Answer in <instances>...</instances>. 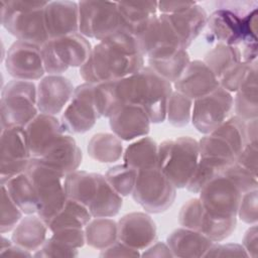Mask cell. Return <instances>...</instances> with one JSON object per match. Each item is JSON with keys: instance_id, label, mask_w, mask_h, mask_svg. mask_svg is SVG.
<instances>
[{"instance_id": "cell-22", "label": "cell", "mask_w": 258, "mask_h": 258, "mask_svg": "<svg viewBox=\"0 0 258 258\" xmlns=\"http://www.w3.org/2000/svg\"><path fill=\"white\" fill-rule=\"evenodd\" d=\"M24 129L31 156L37 158L59 135L66 132L56 116L43 113H38Z\"/></svg>"}, {"instance_id": "cell-48", "label": "cell", "mask_w": 258, "mask_h": 258, "mask_svg": "<svg viewBox=\"0 0 258 258\" xmlns=\"http://www.w3.org/2000/svg\"><path fill=\"white\" fill-rule=\"evenodd\" d=\"M223 174L231 178L243 194L256 189L258 186V175L251 173L235 162L229 164L223 171Z\"/></svg>"}, {"instance_id": "cell-16", "label": "cell", "mask_w": 258, "mask_h": 258, "mask_svg": "<svg viewBox=\"0 0 258 258\" xmlns=\"http://www.w3.org/2000/svg\"><path fill=\"white\" fill-rule=\"evenodd\" d=\"M247 13V12H246ZM242 14L228 7H221L208 16L206 38L212 44L239 46L243 42Z\"/></svg>"}, {"instance_id": "cell-33", "label": "cell", "mask_w": 258, "mask_h": 258, "mask_svg": "<svg viewBox=\"0 0 258 258\" xmlns=\"http://www.w3.org/2000/svg\"><path fill=\"white\" fill-rule=\"evenodd\" d=\"M98 186V173L75 170L66 175L64 190L68 199L77 201L87 208L91 204Z\"/></svg>"}, {"instance_id": "cell-21", "label": "cell", "mask_w": 258, "mask_h": 258, "mask_svg": "<svg viewBox=\"0 0 258 258\" xmlns=\"http://www.w3.org/2000/svg\"><path fill=\"white\" fill-rule=\"evenodd\" d=\"M44 22L49 38L79 32V2L68 0L47 1Z\"/></svg>"}, {"instance_id": "cell-42", "label": "cell", "mask_w": 258, "mask_h": 258, "mask_svg": "<svg viewBox=\"0 0 258 258\" xmlns=\"http://www.w3.org/2000/svg\"><path fill=\"white\" fill-rule=\"evenodd\" d=\"M194 100L173 90L166 107V119L174 127H184L191 121Z\"/></svg>"}, {"instance_id": "cell-24", "label": "cell", "mask_w": 258, "mask_h": 258, "mask_svg": "<svg viewBox=\"0 0 258 258\" xmlns=\"http://www.w3.org/2000/svg\"><path fill=\"white\" fill-rule=\"evenodd\" d=\"M214 243L203 233L184 227L173 230L166 239L173 257L179 258L205 257Z\"/></svg>"}, {"instance_id": "cell-36", "label": "cell", "mask_w": 258, "mask_h": 258, "mask_svg": "<svg viewBox=\"0 0 258 258\" xmlns=\"http://www.w3.org/2000/svg\"><path fill=\"white\" fill-rule=\"evenodd\" d=\"M86 244L104 250L118 241V223L112 218H92L85 227Z\"/></svg>"}, {"instance_id": "cell-40", "label": "cell", "mask_w": 258, "mask_h": 258, "mask_svg": "<svg viewBox=\"0 0 258 258\" xmlns=\"http://www.w3.org/2000/svg\"><path fill=\"white\" fill-rule=\"evenodd\" d=\"M246 123L247 121H244L235 115L226 119L211 133L224 139L237 156L248 143Z\"/></svg>"}, {"instance_id": "cell-11", "label": "cell", "mask_w": 258, "mask_h": 258, "mask_svg": "<svg viewBox=\"0 0 258 258\" xmlns=\"http://www.w3.org/2000/svg\"><path fill=\"white\" fill-rule=\"evenodd\" d=\"M233 105V94L220 86L194 100L190 122L199 132L209 134L229 118Z\"/></svg>"}, {"instance_id": "cell-46", "label": "cell", "mask_w": 258, "mask_h": 258, "mask_svg": "<svg viewBox=\"0 0 258 258\" xmlns=\"http://www.w3.org/2000/svg\"><path fill=\"white\" fill-rule=\"evenodd\" d=\"M204 215V207L199 198L188 200L178 213V223L181 227L199 231Z\"/></svg>"}, {"instance_id": "cell-39", "label": "cell", "mask_w": 258, "mask_h": 258, "mask_svg": "<svg viewBox=\"0 0 258 258\" xmlns=\"http://www.w3.org/2000/svg\"><path fill=\"white\" fill-rule=\"evenodd\" d=\"M237 217H220L209 214L204 209V215L199 232L213 242H222L229 238L236 230Z\"/></svg>"}, {"instance_id": "cell-35", "label": "cell", "mask_w": 258, "mask_h": 258, "mask_svg": "<svg viewBox=\"0 0 258 258\" xmlns=\"http://www.w3.org/2000/svg\"><path fill=\"white\" fill-rule=\"evenodd\" d=\"M89 209L74 200L68 199L63 207L47 222L49 233L62 228H85L92 220Z\"/></svg>"}, {"instance_id": "cell-8", "label": "cell", "mask_w": 258, "mask_h": 258, "mask_svg": "<svg viewBox=\"0 0 258 258\" xmlns=\"http://www.w3.org/2000/svg\"><path fill=\"white\" fill-rule=\"evenodd\" d=\"M176 189L171 180L155 166L137 171L131 196L146 213L160 214L173 205Z\"/></svg>"}, {"instance_id": "cell-14", "label": "cell", "mask_w": 258, "mask_h": 258, "mask_svg": "<svg viewBox=\"0 0 258 258\" xmlns=\"http://www.w3.org/2000/svg\"><path fill=\"white\" fill-rule=\"evenodd\" d=\"M242 195L243 192L236 183L222 173L199 191V199L209 214L220 217H237Z\"/></svg>"}, {"instance_id": "cell-3", "label": "cell", "mask_w": 258, "mask_h": 258, "mask_svg": "<svg viewBox=\"0 0 258 258\" xmlns=\"http://www.w3.org/2000/svg\"><path fill=\"white\" fill-rule=\"evenodd\" d=\"M46 4L47 1L1 0V24L16 40L41 46L49 39L44 22Z\"/></svg>"}, {"instance_id": "cell-19", "label": "cell", "mask_w": 258, "mask_h": 258, "mask_svg": "<svg viewBox=\"0 0 258 258\" xmlns=\"http://www.w3.org/2000/svg\"><path fill=\"white\" fill-rule=\"evenodd\" d=\"M109 125L122 141H133L148 135L151 120L140 105L126 104L109 117Z\"/></svg>"}, {"instance_id": "cell-54", "label": "cell", "mask_w": 258, "mask_h": 258, "mask_svg": "<svg viewBox=\"0 0 258 258\" xmlns=\"http://www.w3.org/2000/svg\"><path fill=\"white\" fill-rule=\"evenodd\" d=\"M242 246L249 257H258V229L257 224L250 225L242 239Z\"/></svg>"}, {"instance_id": "cell-9", "label": "cell", "mask_w": 258, "mask_h": 258, "mask_svg": "<svg viewBox=\"0 0 258 258\" xmlns=\"http://www.w3.org/2000/svg\"><path fill=\"white\" fill-rule=\"evenodd\" d=\"M124 29L116 1H80L79 32L99 41Z\"/></svg>"}, {"instance_id": "cell-7", "label": "cell", "mask_w": 258, "mask_h": 258, "mask_svg": "<svg viewBox=\"0 0 258 258\" xmlns=\"http://www.w3.org/2000/svg\"><path fill=\"white\" fill-rule=\"evenodd\" d=\"M89 39L73 33L56 38H49L40 46L43 67L47 75H61L70 68H81L92 51Z\"/></svg>"}, {"instance_id": "cell-31", "label": "cell", "mask_w": 258, "mask_h": 258, "mask_svg": "<svg viewBox=\"0 0 258 258\" xmlns=\"http://www.w3.org/2000/svg\"><path fill=\"white\" fill-rule=\"evenodd\" d=\"M123 206L121 197L107 181L104 174L98 173L96 194L88 209L93 218H113L117 216Z\"/></svg>"}, {"instance_id": "cell-4", "label": "cell", "mask_w": 258, "mask_h": 258, "mask_svg": "<svg viewBox=\"0 0 258 258\" xmlns=\"http://www.w3.org/2000/svg\"><path fill=\"white\" fill-rule=\"evenodd\" d=\"M199 159V141L190 136L166 139L158 144L157 167L176 188L186 187Z\"/></svg>"}, {"instance_id": "cell-23", "label": "cell", "mask_w": 258, "mask_h": 258, "mask_svg": "<svg viewBox=\"0 0 258 258\" xmlns=\"http://www.w3.org/2000/svg\"><path fill=\"white\" fill-rule=\"evenodd\" d=\"M39 158L68 174L79 168L82 163L83 153L75 138L70 133L64 132L44 150Z\"/></svg>"}, {"instance_id": "cell-26", "label": "cell", "mask_w": 258, "mask_h": 258, "mask_svg": "<svg viewBox=\"0 0 258 258\" xmlns=\"http://www.w3.org/2000/svg\"><path fill=\"white\" fill-rule=\"evenodd\" d=\"M165 15L185 49L206 28L209 16L205 8L198 3L184 11Z\"/></svg>"}, {"instance_id": "cell-51", "label": "cell", "mask_w": 258, "mask_h": 258, "mask_svg": "<svg viewBox=\"0 0 258 258\" xmlns=\"http://www.w3.org/2000/svg\"><path fill=\"white\" fill-rule=\"evenodd\" d=\"M258 142H248L243 149L235 157L234 162L257 175V160H258Z\"/></svg>"}, {"instance_id": "cell-29", "label": "cell", "mask_w": 258, "mask_h": 258, "mask_svg": "<svg viewBox=\"0 0 258 258\" xmlns=\"http://www.w3.org/2000/svg\"><path fill=\"white\" fill-rule=\"evenodd\" d=\"M117 4L124 29L136 36L158 11L156 1H121Z\"/></svg>"}, {"instance_id": "cell-56", "label": "cell", "mask_w": 258, "mask_h": 258, "mask_svg": "<svg viewBox=\"0 0 258 258\" xmlns=\"http://www.w3.org/2000/svg\"><path fill=\"white\" fill-rule=\"evenodd\" d=\"M143 257H173L166 242H153L150 246L144 249L141 254Z\"/></svg>"}, {"instance_id": "cell-15", "label": "cell", "mask_w": 258, "mask_h": 258, "mask_svg": "<svg viewBox=\"0 0 258 258\" xmlns=\"http://www.w3.org/2000/svg\"><path fill=\"white\" fill-rule=\"evenodd\" d=\"M5 69L15 80H41L45 73L40 46L30 42L14 41L5 55Z\"/></svg>"}, {"instance_id": "cell-1", "label": "cell", "mask_w": 258, "mask_h": 258, "mask_svg": "<svg viewBox=\"0 0 258 258\" xmlns=\"http://www.w3.org/2000/svg\"><path fill=\"white\" fill-rule=\"evenodd\" d=\"M144 60L137 36L120 29L93 46L79 72L86 83L98 84L131 76L144 67Z\"/></svg>"}, {"instance_id": "cell-55", "label": "cell", "mask_w": 258, "mask_h": 258, "mask_svg": "<svg viewBox=\"0 0 258 258\" xmlns=\"http://www.w3.org/2000/svg\"><path fill=\"white\" fill-rule=\"evenodd\" d=\"M196 3L195 1H160L157 2V9L160 14H174L190 8Z\"/></svg>"}, {"instance_id": "cell-30", "label": "cell", "mask_w": 258, "mask_h": 258, "mask_svg": "<svg viewBox=\"0 0 258 258\" xmlns=\"http://www.w3.org/2000/svg\"><path fill=\"white\" fill-rule=\"evenodd\" d=\"M94 102L99 118H109L126 105L122 79L94 84Z\"/></svg>"}, {"instance_id": "cell-47", "label": "cell", "mask_w": 258, "mask_h": 258, "mask_svg": "<svg viewBox=\"0 0 258 258\" xmlns=\"http://www.w3.org/2000/svg\"><path fill=\"white\" fill-rule=\"evenodd\" d=\"M237 218L247 225H254L258 222V189H252L242 195Z\"/></svg>"}, {"instance_id": "cell-57", "label": "cell", "mask_w": 258, "mask_h": 258, "mask_svg": "<svg viewBox=\"0 0 258 258\" xmlns=\"http://www.w3.org/2000/svg\"><path fill=\"white\" fill-rule=\"evenodd\" d=\"M0 255L5 257H30L33 254L24 248L12 243L8 247L0 250Z\"/></svg>"}, {"instance_id": "cell-5", "label": "cell", "mask_w": 258, "mask_h": 258, "mask_svg": "<svg viewBox=\"0 0 258 258\" xmlns=\"http://www.w3.org/2000/svg\"><path fill=\"white\" fill-rule=\"evenodd\" d=\"M25 172L31 178L39 199V208L36 214L47 224L68 200L64 190L67 173L36 157H31Z\"/></svg>"}, {"instance_id": "cell-43", "label": "cell", "mask_w": 258, "mask_h": 258, "mask_svg": "<svg viewBox=\"0 0 258 258\" xmlns=\"http://www.w3.org/2000/svg\"><path fill=\"white\" fill-rule=\"evenodd\" d=\"M104 175L110 185L121 197L131 196L137 178L136 169L129 167L124 163L117 164L109 167Z\"/></svg>"}, {"instance_id": "cell-27", "label": "cell", "mask_w": 258, "mask_h": 258, "mask_svg": "<svg viewBox=\"0 0 258 258\" xmlns=\"http://www.w3.org/2000/svg\"><path fill=\"white\" fill-rule=\"evenodd\" d=\"M48 232L46 222L37 214L26 215L13 229L11 240L14 244L33 254L44 243Z\"/></svg>"}, {"instance_id": "cell-49", "label": "cell", "mask_w": 258, "mask_h": 258, "mask_svg": "<svg viewBox=\"0 0 258 258\" xmlns=\"http://www.w3.org/2000/svg\"><path fill=\"white\" fill-rule=\"evenodd\" d=\"M79 255V249L72 248L66 244L53 239L51 236L46 238L41 247L33 253L34 257H76Z\"/></svg>"}, {"instance_id": "cell-50", "label": "cell", "mask_w": 258, "mask_h": 258, "mask_svg": "<svg viewBox=\"0 0 258 258\" xmlns=\"http://www.w3.org/2000/svg\"><path fill=\"white\" fill-rule=\"evenodd\" d=\"M85 229V228H84ZM83 228H62L50 232V236L75 249H81L86 244L85 230Z\"/></svg>"}, {"instance_id": "cell-18", "label": "cell", "mask_w": 258, "mask_h": 258, "mask_svg": "<svg viewBox=\"0 0 258 258\" xmlns=\"http://www.w3.org/2000/svg\"><path fill=\"white\" fill-rule=\"evenodd\" d=\"M117 223L118 240L134 249L144 250L156 240V224L149 213H128L120 218Z\"/></svg>"}, {"instance_id": "cell-41", "label": "cell", "mask_w": 258, "mask_h": 258, "mask_svg": "<svg viewBox=\"0 0 258 258\" xmlns=\"http://www.w3.org/2000/svg\"><path fill=\"white\" fill-rule=\"evenodd\" d=\"M189 61L190 58L187 50L181 49L173 56L168 58L159 60L147 59V66L159 76H161L163 79L173 84L182 75Z\"/></svg>"}, {"instance_id": "cell-20", "label": "cell", "mask_w": 258, "mask_h": 258, "mask_svg": "<svg viewBox=\"0 0 258 258\" xmlns=\"http://www.w3.org/2000/svg\"><path fill=\"white\" fill-rule=\"evenodd\" d=\"M172 87L173 90L196 100L216 90L220 87V83L203 59H194Z\"/></svg>"}, {"instance_id": "cell-32", "label": "cell", "mask_w": 258, "mask_h": 258, "mask_svg": "<svg viewBox=\"0 0 258 258\" xmlns=\"http://www.w3.org/2000/svg\"><path fill=\"white\" fill-rule=\"evenodd\" d=\"M122 159L124 164L137 171L155 167L158 160V143L149 136L135 139L124 149Z\"/></svg>"}, {"instance_id": "cell-17", "label": "cell", "mask_w": 258, "mask_h": 258, "mask_svg": "<svg viewBox=\"0 0 258 258\" xmlns=\"http://www.w3.org/2000/svg\"><path fill=\"white\" fill-rule=\"evenodd\" d=\"M75 87L62 75L44 76L37 84V108L39 113L56 116L69 104Z\"/></svg>"}, {"instance_id": "cell-52", "label": "cell", "mask_w": 258, "mask_h": 258, "mask_svg": "<svg viewBox=\"0 0 258 258\" xmlns=\"http://www.w3.org/2000/svg\"><path fill=\"white\" fill-rule=\"evenodd\" d=\"M205 257H249L248 253L242 246L237 243H214L206 253Z\"/></svg>"}, {"instance_id": "cell-13", "label": "cell", "mask_w": 258, "mask_h": 258, "mask_svg": "<svg viewBox=\"0 0 258 258\" xmlns=\"http://www.w3.org/2000/svg\"><path fill=\"white\" fill-rule=\"evenodd\" d=\"M99 119L94 102V84L83 83L61 113L60 123L67 133L83 134L90 131Z\"/></svg>"}, {"instance_id": "cell-37", "label": "cell", "mask_w": 258, "mask_h": 258, "mask_svg": "<svg viewBox=\"0 0 258 258\" xmlns=\"http://www.w3.org/2000/svg\"><path fill=\"white\" fill-rule=\"evenodd\" d=\"M217 77L218 81L243 61L239 46L216 44L203 59Z\"/></svg>"}, {"instance_id": "cell-38", "label": "cell", "mask_w": 258, "mask_h": 258, "mask_svg": "<svg viewBox=\"0 0 258 258\" xmlns=\"http://www.w3.org/2000/svg\"><path fill=\"white\" fill-rule=\"evenodd\" d=\"M232 162L234 161H229L217 157L200 156L192 175L186 185V189L190 192L199 194V191L209 181L222 174L227 166Z\"/></svg>"}, {"instance_id": "cell-34", "label": "cell", "mask_w": 258, "mask_h": 258, "mask_svg": "<svg viewBox=\"0 0 258 258\" xmlns=\"http://www.w3.org/2000/svg\"><path fill=\"white\" fill-rule=\"evenodd\" d=\"M89 156L101 163H113L122 158L124 147L122 140L113 132L94 134L88 142Z\"/></svg>"}, {"instance_id": "cell-10", "label": "cell", "mask_w": 258, "mask_h": 258, "mask_svg": "<svg viewBox=\"0 0 258 258\" xmlns=\"http://www.w3.org/2000/svg\"><path fill=\"white\" fill-rule=\"evenodd\" d=\"M141 50L147 59L159 60L185 49L165 14L154 15L137 35Z\"/></svg>"}, {"instance_id": "cell-44", "label": "cell", "mask_w": 258, "mask_h": 258, "mask_svg": "<svg viewBox=\"0 0 258 258\" xmlns=\"http://www.w3.org/2000/svg\"><path fill=\"white\" fill-rule=\"evenodd\" d=\"M199 148L200 156L217 157L229 161H234L236 157L229 144L213 133L205 134V136L199 140Z\"/></svg>"}, {"instance_id": "cell-25", "label": "cell", "mask_w": 258, "mask_h": 258, "mask_svg": "<svg viewBox=\"0 0 258 258\" xmlns=\"http://www.w3.org/2000/svg\"><path fill=\"white\" fill-rule=\"evenodd\" d=\"M257 60L248 64L245 77L235 92L234 105L236 116L244 121L255 120L258 117V83Z\"/></svg>"}, {"instance_id": "cell-53", "label": "cell", "mask_w": 258, "mask_h": 258, "mask_svg": "<svg viewBox=\"0 0 258 258\" xmlns=\"http://www.w3.org/2000/svg\"><path fill=\"white\" fill-rule=\"evenodd\" d=\"M141 253L139 250L134 249L121 241H116L111 246L101 250L100 257H139Z\"/></svg>"}, {"instance_id": "cell-12", "label": "cell", "mask_w": 258, "mask_h": 258, "mask_svg": "<svg viewBox=\"0 0 258 258\" xmlns=\"http://www.w3.org/2000/svg\"><path fill=\"white\" fill-rule=\"evenodd\" d=\"M0 153L1 183L26 170L32 156L24 127L1 129Z\"/></svg>"}, {"instance_id": "cell-6", "label": "cell", "mask_w": 258, "mask_h": 258, "mask_svg": "<svg viewBox=\"0 0 258 258\" xmlns=\"http://www.w3.org/2000/svg\"><path fill=\"white\" fill-rule=\"evenodd\" d=\"M39 113L37 86L34 82L11 80L2 89L0 98V126L25 127Z\"/></svg>"}, {"instance_id": "cell-45", "label": "cell", "mask_w": 258, "mask_h": 258, "mask_svg": "<svg viewBox=\"0 0 258 258\" xmlns=\"http://www.w3.org/2000/svg\"><path fill=\"white\" fill-rule=\"evenodd\" d=\"M2 191V203H1V222H0V232L5 234L7 232L13 231L16 225L23 218L22 211L17 207L13 200L8 195L6 188L1 185Z\"/></svg>"}, {"instance_id": "cell-28", "label": "cell", "mask_w": 258, "mask_h": 258, "mask_svg": "<svg viewBox=\"0 0 258 258\" xmlns=\"http://www.w3.org/2000/svg\"><path fill=\"white\" fill-rule=\"evenodd\" d=\"M1 185L6 188L10 198L24 215L37 213L39 208L37 191L31 178L25 171L14 175L1 183Z\"/></svg>"}, {"instance_id": "cell-2", "label": "cell", "mask_w": 258, "mask_h": 258, "mask_svg": "<svg viewBox=\"0 0 258 258\" xmlns=\"http://www.w3.org/2000/svg\"><path fill=\"white\" fill-rule=\"evenodd\" d=\"M127 104L143 107L151 123L159 124L166 119L168 99L173 91L172 84L144 66L137 73L124 78Z\"/></svg>"}]
</instances>
